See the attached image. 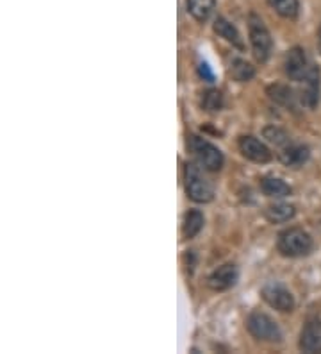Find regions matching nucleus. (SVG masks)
<instances>
[{
  "label": "nucleus",
  "instance_id": "aec40b11",
  "mask_svg": "<svg viewBox=\"0 0 321 354\" xmlns=\"http://www.w3.org/2000/svg\"><path fill=\"white\" fill-rule=\"evenodd\" d=\"M270 95H271V99L277 100L278 104L287 106V108H295V95H293V91L289 90V88L282 86V84L271 86Z\"/></svg>",
  "mask_w": 321,
  "mask_h": 354
},
{
  "label": "nucleus",
  "instance_id": "9d476101",
  "mask_svg": "<svg viewBox=\"0 0 321 354\" xmlns=\"http://www.w3.org/2000/svg\"><path fill=\"white\" fill-rule=\"evenodd\" d=\"M235 281H237V268H235V265L227 263L216 268L207 277V286L214 292H225L235 285Z\"/></svg>",
  "mask_w": 321,
  "mask_h": 354
},
{
  "label": "nucleus",
  "instance_id": "a211bd4d",
  "mask_svg": "<svg viewBox=\"0 0 321 354\" xmlns=\"http://www.w3.org/2000/svg\"><path fill=\"white\" fill-rule=\"evenodd\" d=\"M268 4L275 13L287 20H295L300 13L298 0H268Z\"/></svg>",
  "mask_w": 321,
  "mask_h": 354
},
{
  "label": "nucleus",
  "instance_id": "39448f33",
  "mask_svg": "<svg viewBox=\"0 0 321 354\" xmlns=\"http://www.w3.org/2000/svg\"><path fill=\"white\" fill-rule=\"evenodd\" d=\"M246 328L253 338L268 344H280L282 342V331L278 324L271 319L270 315L261 313V311H253L246 319Z\"/></svg>",
  "mask_w": 321,
  "mask_h": 354
},
{
  "label": "nucleus",
  "instance_id": "5701e85b",
  "mask_svg": "<svg viewBox=\"0 0 321 354\" xmlns=\"http://www.w3.org/2000/svg\"><path fill=\"white\" fill-rule=\"evenodd\" d=\"M198 72H200L202 77L207 79V81H213V79H214V77H213V72H211L209 66H207L206 63H202V65L198 66Z\"/></svg>",
  "mask_w": 321,
  "mask_h": 354
},
{
  "label": "nucleus",
  "instance_id": "423d86ee",
  "mask_svg": "<svg viewBox=\"0 0 321 354\" xmlns=\"http://www.w3.org/2000/svg\"><path fill=\"white\" fill-rule=\"evenodd\" d=\"M262 299L273 310L282 311V313H289V311L295 310V299H293L291 292L286 286L277 285V283H270L262 288Z\"/></svg>",
  "mask_w": 321,
  "mask_h": 354
},
{
  "label": "nucleus",
  "instance_id": "2eb2a0df",
  "mask_svg": "<svg viewBox=\"0 0 321 354\" xmlns=\"http://www.w3.org/2000/svg\"><path fill=\"white\" fill-rule=\"evenodd\" d=\"M295 206L287 203H275L271 206H268L266 209V218L271 222V224H284V222H289L295 216Z\"/></svg>",
  "mask_w": 321,
  "mask_h": 354
},
{
  "label": "nucleus",
  "instance_id": "f03ea898",
  "mask_svg": "<svg viewBox=\"0 0 321 354\" xmlns=\"http://www.w3.org/2000/svg\"><path fill=\"white\" fill-rule=\"evenodd\" d=\"M186 194L195 203H211L214 199V190L207 177L195 163H186L184 167Z\"/></svg>",
  "mask_w": 321,
  "mask_h": 354
},
{
  "label": "nucleus",
  "instance_id": "6e6552de",
  "mask_svg": "<svg viewBox=\"0 0 321 354\" xmlns=\"http://www.w3.org/2000/svg\"><path fill=\"white\" fill-rule=\"evenodd\" d=\"M300 349L304 353H321V317H313L305 322L300 335Z\"/></svg>",
  "mask_w": 321,
  "mask_h": 354
},
{
  "label": "nucleus",
  "instance_id": "4468645a",
  "mask_svg": "<svg viewBox=\"0 0 321 354\" xmlns=\"http://www.w3.org/2000/svg\"><path fill=\"white\" fill-rule=\"evenodd\" d=\"M261 190L264 192V195L275 197V199H284V197H289V195H291V186L286 185L282 179H278V177L273 176H268L262 179Z\"/></svg>",
  "mask_w": 321,
  "mask_h": 354
},
{
  "label": "nucleus",
  "instance_id": "dca6fc26",
  "mask_svg": "<svg viewBox=\"0 0 321 354\" xmlns=\"http://www.w3.org/2000/svg\"><path fill=\"white\" fill-rule=\"evenodd\" d=\"M216 8V0H188V11L197 22H206Z\"/></svg>",
  "mask_w": 321,
  "mask_h": 354
},
{
  "label": "nucleus",
  "instance_id": "1a4fd4ad",
  "mask_svg": "<svg viewBox=\"0 0 321 354\" xmlns=\"http://www.w3.org/2000/svg\"><path fill=\"white\" fill-rule=\"evenodd\" d=\"M240 151L246 160L253 163H268L271 160V151L266 147L261 140L255 136H241L240 138Z\"/></svg>",
  "mask_w": 321,
  "mask_h": 354
},
{
  "label": "nucleus",
  "instance_id": "f3484780",
  "mask_svg": "<svg viewBox=\"0 0 321 354\" xmlns=\"http://www.w3.org/2000/svg\"><path fill=\"white\" fill-rule=\"evenodd\" d=\"M204 227V215L198 209H189L184 216V224H182V234L186 240L197 236Z\"/></svg>",
  "mask_w": 321,
  "mask_h": 354
},
{
  "label": "nucleus",
  "instance_id": "f257e3e1",
  "mask_svg": "<svg viewBox=\"0 0 321 354\" xmlns=\"http://www.w3.org/2000/svg\"><path fill=\"white\" fill-rule=\"evenodd\" d=\"M277 247L286 258H302L313 251V238L304 229L291 227L278 234Z\"/></svg>",
  "mask_w": 321,
  "mask_h": 354
},
{
  "label": "nucleus",
  "instance_id": "9b49d317",
  "mask_svg": "<svg viewBox=\"0 0 321 354\" xmlns=\"http://www.w3.org/2000/svg\"><path fill=\"white\" fill-rule=\"evenodd\" d=\"M309 149L305 145H298V143H287L284 147H280L278 152V160L282 161L286 167H291V169H300L305 161L309 160Z\"/></svg>",
  "mask_w": 321,
  "mask_h": 354
},
{
  "label": "nucleus",
  "instance_id": "b1692460",
  "mask_svg": "<svg viewBox=\"0 0 321 354\" xmlns=\"http://www.w3.org/2000/svg\"><path fill=\"white\" fill-rule=\"evenodd\" d=\"M318 45H320V52H321V30H320V38H318Z\"/></svg>",
  "mask_w": 321,
  "mask_h": 354
},
{
  "label": "nucleus",
  "instance_id": "f8f14e48",
  "mask_svg": "<svg viewBox=\"0 0 321 354\" xmlns=\"http://www.w3.org/2000/svg\"><path fill=\"white\" fill-rule=\"evenodd\" d=\"M304 90H302V102L307 108H316L318 99H320V72L314 66H311L307 77L304 79Z\"/></svg>",
  "mask_w": 321,
  "mask_h": 354
},
{
  "label": "nucleus",
  "instance_id": "ddd939ff",
  "mask_svg": "<svg viewBox=\"0 0 321 354\" xmlns=\"http://www.w3.org/2000/svg\"><path fill=\"white\" fill-rule=\"evenodd\" d=\"M214 32H216L220 38L225 39V41H228L231 45L240 48V50H243L244 48V44H243V39H241L240 32H237V29L228 22L227 18L218 17L216 20H214Z\"/></svg>",
  "mask_w": 321,
  "mask_h": 354
},
{
  "label": "nucleus",
  "instance_id": "0eeeda50",
  "mask_svg": "<svg viewBox=\"0 0 321 354\" xmlns=\"http://www.w3.org/2000/svg\"><path fill=\"white\" fill-rule=\"evenodd\" d=\"M284 70H286V75L291 81H304L307 77L311 65H309L304 48L293 47L291 50L287 52L286 59H284Z\"/></svg>",
  "mask_w": 321,
  "mask_h": 354
},
{
  "label": "nucleus",
  "instance_id": "412c9836",
  "mask_svg": "<svg viewBox=\"0 0 321 354\" xmlns=\"http://www.w3.org/2000/svg\"><path fill=\"white\" fill-rule=\"evenodd\" d=\"M223 106V97L218 90H207L202 97V108L206 109L209 113H216L220 111Z\"/></svg>",
  "mask_w": 321,
  "mask_h": 354
},
{
  "label": "nucleus",
  "instance_id": "4be33fe9",
  "mask_svg": "<svg viewBox=\"0 0 321 354\" xmlns=\"http://www.w3.org/2000/svg\"><path fill=\"white\" fill-rule=\"evenodd\" d=\"M264 138L270 143H275L277 147H284V145L289 143V136H287V133H284V131L278 129V127H266Z\"/></svg>",
  "mask_w": 321,
  "mask_h": 354
},
{
  "label": "nucleus",
  "instance_id": "7ed1b4c3",
  "mask_svg": "<svg viewBox=\"0 0 321 354\" xmlns=\"http://www.w3.org/2000/svg\"><path fill=\"white\" fill-rule=\"evenodd\" d=\"M249 32H250V44L253 48V56L257 61H268L271 56V48H273V39H271L270 30L264 26L261 17L252 13L249 17Z\"/></svg>",
  "mask_w": 321,
  "mask_h": 354
},
{
  "label": "nucleus",
  "instance_id": "20e7f679",
  "mask_svg": "<svg viewBox=\"0 0 321 354\" xmlns=\"http://www.w3.org/2000/svg\"><path fill=\"white\" fill-rule=\"evenodd\" d=\"M189 151L193 152L195 160L200 167H204L209 172H218L223 167V154L216 145H213L207 140L200 136H189Z\"/></svg>",
  "mask_w": 321,
  "mask_h": 354
},
{
  "label": "nucleus",
  "instance_id": "6ab92c4d",
  "mask_svg": "<svg viewBox=\"0 0 321 354\" xmlns=\"http://www.w3.org/2000/svg\"><path fill=\"white\" fill-rule=\"evenodd\" d=\"M231 74L235 81L240 82H246L253 77V66H250L246 61L243 59H234L232 61V68H231Z\"/></svg>",
  "mask_w": 321,
  "mask_h": 354
}]
</instances>
